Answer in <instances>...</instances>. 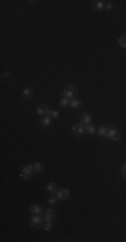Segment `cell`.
Returning <instances> with one entry per match:
<instances>
[{"label":"cell","mask_w":126,"mask_h":242,"mask_svg":"<svg viewBox=\"0 0 126 242\" xmlns=\"http://www.w3.org/2000/svg\"><path fill=\"white\" fill-rule=\"evenodd\" d=\"M71 132L74 135H77V136H82V135L86 133V126H84L83 123H78L71 126Z\"/></svg>","instance_id":"obj_1"},{"label":"cell","mask_w":126,"mask_h":242,"mask_svg":"<svg viewBox=\"0 0 126 242\" xmlns=\"http://www.w3.org/2000/svg\"><path fill=\"white\" fill-rule=\"evenodd\" d=\"M106 137H107L110 141H118L119 139H121V133H119V130L116 129V128H109Z\"/></svg>","instance_id":"obj_2"},{"label":"cell","mask_w":126,"mask_h":242,"mask_svg":"<svg viewBox=\"0 0 126 242\" xmlns=\"http://www.w3.org/2000/svg\"><path fill=\"white\" fill-rule=\"evenodd\" d=\"M34 172H35V171H34V164H28V165H26L24 168L21 169L20 178H21V179H30Z\"/></svg>","instance_id":"obj_3"},{"label":"cell","mask_w":126,"mask_h":242,"mask_svg":"<svg viewBox=\"0 0 126 242\" xmlns=\"http://www.w3.org/2000/svg\"><path fill=\"white\" fill-rule=\"evenodd\" d=\"M55 197L58 198V200H66L69 199L70 197V190L69 188H62V190H58L55 194Z\"/></svg>","instance_id":"obj_4"},{"label":"cell","mask_w":126,"mask_h":242,"mask_svg":"<svg viewBox=\"0 0 126 242\" xmlns=\"http://www.w3.org/2000/svg\"><path fill=\"white\" fill-rule=\"evenodd\" d=\"M43 221H44V218H43L40 214H34V217L30 219V226L34 227V226H36V225H40Z\"/></svg>","instance_id":"obj_5"},{"label":"cell","mask_w":126,"mask_h":242,"mask_svg":"<svg viewBox=\"0 0 126 242\" xmlns=\"http://www.w3.org/2000/svg\"><path fill=\"white\" fill-rule=\"evenodd\" d=\"M43 218H44V222L46 221H53L54 218H55V211L53 210V209H48V210L44 211V215H43Z\"/></svg>","instance_id":"obj_6"},{"label":"cell","mask_w":126,"mask_h":242,"mask_svg":"<svg viewBox=\"0 0 126 242\" xmlns=\"http://www.w3.org/2000/svg\"><path fill=\"white\" fill-rule=\"evenodd\" d=\"M42 211H43V209L40 204H32V206H30V213L31 214H40Z\"/></svg>","instance_id":"obj_7"},{"label":"cell","mask_w":126,"mask_h":242,"mask_svg":"<svg viewBox=\"0 0 126 242\" xmlns=\"http://www.w3.org/2000/svg\"><path fill=\"white\" fill-rule=\"evenodd\" d=\"M23 98L24 100H30L32 97V96H34V91H32V89L31 88H26L24 90H23Z\"/></svg>","instance_id":"obj_8"},{"label":"cell","mask_w":126,"mask_h":242,"mask_svg":"<svg viewBox=\"0 0 126 242\" xmlns=\"http://www.w3.org/2000/svg\"><path fill=\"white\" fill-rule=\"evenodd\" d=\"M81 123H83L84 125H90L91 123V116L89 114V113H83L81 116Z\"/></svg>","instance_id":"obj_9"},{"label":"cell","mask_w":126,"mask_h":242,"mask_svg":"<svg viewBox=\"0 0 126 242\" xmlns=\"http://www.w3.org/2000/svg\"><path fill=\"white\" fill-rule=\"evenodd\" d=\"M51 123H53V117H51V116H46L44 119L40 120V125L44 126V128H46V126H50V125H51Z\"/></svg>","instance_id":"obj_10"},{"label":"cell","mask_w":126,"mask_h":242,"mask_svg":"<svg viewBox=\"0 0 126 242\" xmlns=\"http://www.w3.org/2000/svg\"><path fill=\"white\" fill-rule=\"evenodd\" d=\"M107 130H109V128L107 126H99L98 129H97V133H98V136H101V137H106V135H107Z\"/></svg>","instance_id":"obj_11"},{"label":"cell","mask_w":126,"mask_h":242,"mask_svg":"<svg viewBox=\"0 0 126 242\" xmlns=\"http://www.w3.org/2000/svg\"><path fill=\"white\" fill-rule=\"evenodd\" d=\"M47 191H48L51 195L53 194H56V191H58V188H56V184L54 182H50L48 184H47Z\"/></svg>","instance_id":"obj_12"},{"label":"cell","mask_w":126,"mask_h":242,"mask_svg":"<svg viewBox=\"0 0 126 242\" xmlns=\"http://www.w3.org/2000/svg\"><path fill=\"white\" fill-rule=\"evenodd\" d=\"M63 97H66V98H69V100H74V97H75V91L74 90H64L63 91Z\"/></svg>","instance_id":"obj_13"},{"label":"cell","mask_w":126,"mask_h":242,"mask_svg":"<svg viewBox=\"0 0 126 242\" xmlns=\"http://www.w3.org/2000/svg\"><path fill=\"white\" fill-rule=\"evenodd\" d=\"M48 109V106L47 105H40L36 108V113H38L39 116H43V114H46V110Z\"/></svg>","instance_id":"obj_14"},{"label":"cell","mask_w":126,"mask_h":242,"mask_svg":"<svg viewBox=\"0 0 126 242\" xmlns=\"http://www.w3.org/2000/svg\"><path fill=\"white\" fill-rule=\"evenodd\" d=\"M43 169H44V164H43V163L38 161V163L34 164V171H35V172H42Z\"/></svg>","instance_id":"obj_15"},{"label":"cell","mask_w":126,"mask_h":242,"mask_svg":"<svg viewBox=\"0 0 126 242\" xmlns=\"http://www.w3.org/2000/svg\"><path fill=\"white\" fill-rule=\"evenodd\" d=\"M81 105H82L81 100L74 98V100H71V101H70V106H71V108H79Z\"/></svg>","instance_id":"obj_16"},{"label":"cell","mask_w":126,"mask_h":242,"mask_svg":"<svg viewBox=\"0 0 126 242\" xmlns=\"http://www.w3.org/2000/svg\"><path fill=\"white\" fill-rule=\"evenodd\" d=\"M70 101H71V100L66 98V97H62V98H60V101H59V105L62 106V108H66L67 105H70Z\"/></svg>","instance_id":"obj_17"},{"label":"cell","mask_w":126,"mask_h":242,"mask_svg":"<svg viewBox=\"0 0 126 242\" xmlns=\"http://www.w3.org/2000/svg\"><path fill=\"white\" fill-rule=\"evenodd\" d=\"M51 229H53V222H51V221H46L44 226H43V230H44V232H50Z\"/></svg>","instance_id":"obj_18"},{"label":"cell","mask_w":126,"mask_h":242,"mask_svg":"<svg viewBox=\"0 0 126 242\" xmlns=\"http://www.w3.org/2000/svg\"><path fill=\"white\" fill-rule=\"evenodd\" d=\"M94 7L97 8V10H102V8H105V1H102V0L95 1V3H94Z\"/></svg>","instance_id":"obj_19"},{"label":"cell","mask_w":126,"mask_h":242,"mask_svg":"<svg viewBox=\"0 0 126 242\" xmlns=\"http://www.w3.org/2000/svg\"><path fill=\"white\" fill-rule=\"evenodd\" d=\"M86 132L90 133V135H94V133H97V128L93 126V125H87V126H86Z\"/></svg>","instance_id":"obj_20"},{"label":"cell","mask_w":126,"mask_h":242,"mask_svg":"<svg viewBox=\"0 0 126 242\" xmlns=\"http://www.w3.org/2000/svg\"><path fill=\"white\" fill-rule=\"evenodd\" d=\"M118 45L122 47V49H126V36H121L118 39Z\"/></svg>","instance_id":"obj_21"},{"label":"cell","mask_w":126,"mask_h":242,"mask_svg":"<svg viewBox=\"0 0 126 242\" xmlns=\"http://www.w3.org/2000/svg\"><path fill=\"white\" fill-rule=\"evenodd\" d=\"M47 202H48V204H51V206H54V204H55L56 202H58V198H56V197H51V198H50L48 200H47Z\"/></svg>","instance_id":"obj_22"},{"label":"cell","mask_w":126,"mask_h":242,"mask_svg":"<svg viewBox=\"0 0 126 242\" xmlns=\"http://www.w3.org/2000/svg\"><path fill=\"white\" fill-rule=\"evenodd\" d=\"M121 174H122V178L126 180V164H123L121 167Z\"/></svg>","instance_id":"obj_23"},{"label":"cell","mask_w":126,"mask_h":242,"mask_svg":"<svg viewBox=\"0 0 126 242\" xmlns=\"http://www.w3.org/2000/svg\"><path fill=\"white\" fill-rule=\"evenodd\" d=\"M75 89H77V88H75V85H67L66 88H64V90H74V91H77Z\"/></svg>","instance_id":"obj_24"},{"label":"cell","mask_w":126,"mask_h":242,"mask_svg":"<svg viewBox=\"0 0 126 242\" xmlns=\"http://www.w3.org/2000/svg\"><path fill=\"white\" fill-rule=\"evenodd\" d=\"M51 117H53V119H58V117H59V112H58V110H53V112H51Z\"/></svg>","instance_id":"obj_25"},{"label":"cell","mask_w":126,"mask_h":242,"mask_svg":"<svg viewBox=\"0 0 126 242\" xmlns=\"http://www.w3.org/2000/svg\"><path fill=\"white\" fill-rule=\"evenodd\" d=\"M105 8H106V10H111V8H113V4L110 3V1H109V3H106V4H105Z\"/></svg>","instance_id":"obj_26"},{"label":"cell","mask_w":126,"mask_h":242,"mask_svg":"<svg viewBox=\"0 0 126 242\" xmlns=\"http://www.w3.org/2000/svg\"><path fill=\"white\" fill-rule=\"evenodd\" d=\"M10 75H11V73H10V71H6V73L3 74V78H7V77H10Z\"/></svg>","instance_id":"obj_27"}]
</instances>
